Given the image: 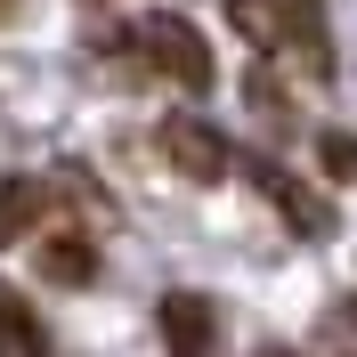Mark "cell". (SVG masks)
<instances>
[{
    "label": "cell",
    "mask_w": 357,
    "mask_h": 357,
    "mask_svg": "<svg viewBox=\"0 0 357 357\" xmlns=\"http://www.w3.org/2000/svg\"><path fill=\"white\" fill-rule=\"evenodd\" d=\"M227 17H236V33H244V41H276V0H227Z\"/></svg>",
    "instance_id": "9"
},
{
    "label": "cell",
    "mask_w": 357,
    "mask_h": 357,
    "mask_svg": "<svg viewBox=\"0 0 357 357\" xmlns=\"http://www.w3.org/2000/svg\"><path fill=\"white\" fill-rule=\"evenodd\" d=\"M0 341H8L17 357H49V333H41V317L24 309L17 292H0Z\"/></svg>",
    "instance_id": "8"
},
{
    "label": "cell",
    "mask_w": 357,
    "mask_h": 357,
    "mask_svg": "<svg viewBox=\"0 0 357 357\" xmlns=\"http://www.w3.org/2000/svg\"><path fill=\"white\" fill-rule=\"evenodd\" d=\"M162 162H171L178 178H195V187H211V178H227V138L203 122V114H171L162 122Z\"/></svg>",
    "instance_id": "2"
},
{
    "label": "cell",
    "mask_w": 357,
    "mask_h": 357,
    "mask_svg": "<svg viewBox=\"0 0 357 357\" xmlns=\"http://www.w3.org/2000/svg\"><path fill=\"white\" fill-rule=\"evenodd\" d=\"M162 349L171 357H211L220 349V309L203 301V292H162Z\"/></svg>",
    "instance_id": "3"
},
{
    "label": "cell",
    "mask_w": 357,
    "mask_h": 357,
    "mask_svg": "<svg viewBox=\"0 0 357 357\" xmlns=\"http://www.w3.org/2000/svg\"><path fill=\"white\" fill-rule=\"evenodd\" d=\"M41 276L49 284H89L98 276V244L89 236H49L41 244Z\"/></svg>",
    "instance_id": "7"
},
{
    "label": "cell",
    "mask_w": 357,
    "mask_h": 357,
    "mask_svg": "<svg viewBox=\"0 0 357 357\" xmlns=\"http://www.w3.org/2000/svg\"><path fill=\"white\" fill-rule=\"evenodd\" d=\"M317 162H325V178H357V138L349 130H325L317 138Z\"/></svg>",
    "instance_id": "10"
},
{
    "label": "cell",
    "mask_w": 357,
    "mask_h": 357,
    "mask_svg": "<svg viewBox=\"0 0 357 357\" xmlns=\"http://www.w3.org/2000/svg\"><path fill=\"white\" fill-rule=\"evenodd\" d=\"M276 41H292V57L309 73H333V33H325V0H276Z\"/></svg>",
    "instance_id": "5"
},
{
    "label": "cell",
    "mask_w": 357,
    "mask_h": 357,
    "mask_svg": "<svg viewBox=\"0 0 357 357\" xmlns=\"http://www.w3.org/2000/svg\"><path fill=\"white\" fill-rule=\"evenodd\" d=\"M130 41L146 49L155 73H162V82H178V89H211V73H220V66H211V41H203L178 8H146V17L130 24Z\"/></svg>",
    "instance_id": "1"
},
{
    "label": "cell",
    "mask_w": 357,
    "mask_h": 357,
    "mask_svg": "<svg viewBox=\"0 0 357 357\" xmlns=\"http://www.w3.org/2000/svg\"><path fill=\"white\" fill-rule=\"evenodd\" d=\"M41 211H49V187L33 171H0V252L8 244H24L33 227H41Z\"/></svg>",
    "instance_id": "6"
},
{
    "label": "cell",
    "mask_w": 357,
    "mask_h": 357,
    "mask_svg": "<svg viewBox=\"0 0 357 357\" xmlns=\"http://www.w3.org/2000/svg\"><path fill=\"white\" fill-rule=\"evenodd\" d=\"M252 178H260V195L276 203V211H284V227H292V236H333V203H325V195H309V187H301L292 171L260 162Z\"/></svg>",
    "instance_id": "4"
}]
</instances>
